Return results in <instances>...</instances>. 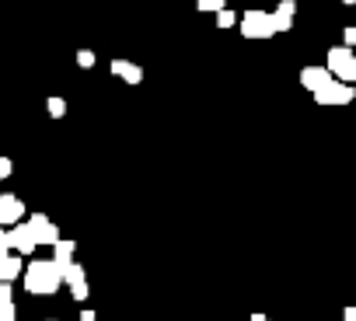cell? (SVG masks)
<instances>
[{
    "label": "cell",
    "instance_id": "1",
    "mask_svg": "<svg viewBox=\"0 0 356 321\" xmlns=\"http://www.w3.org/2000/svg\"><path fill=\"white\" fill-rule=\"evenodd\" d=\"M60 286H63V276H60V269H56L53 258H35V262L25 265V290H29V293L49 297V293H56Z\"/></svg>",
    "mask_w": 356,
    "mask_h": 321
},
{
    "label": "cell",
    "instance_id": "5",
    "mask_svg": "<svg viewBox=\"0 0 356 321\" xmlns=\"http://www.w3.org/2000/svg\"><path fill=\"white\" fill-rule=\"evenodd\" d=\"M8 248H11L15 255H22V258H25V255H32V252L39 248L25 220H22V224H15V227H8Z\"/></svg>",
    "mask_w": 356,
    "mask_h": 321
},
{
    "label": "cell",
    "instance_id": "11",
    "mask_svg": "<svg viewBox=\"0 0 356 321\" xmlns=\"http://www.w3.org/2000/svg\"><path fill=\"white\" fill-rule=\"evenodd\" d=\"M328 81H332L328 67H304V70H300V84H304V88L311 91V94H314L318 88H325Z\"/></svg>",
    "mask_w": 356,
    "mask_h": 321
},
{
    "label": "cell",
    "instance_id": "26",
    "mask_svg": "<svg viewBox=\"0 0 356 321\" xmlns=\"http://www.w3.org/2000/svg\"><path fill=\"white\" fill-rule=\"evenodd\" d=\"M342 4H356V0H342Z\"/></svg>",
    "mask_w": 356,
    "mask_h": 321
},
{
    "label": "cell",
    "instance_id": "4",
    "mask_svg": "<svg viewBox=\"0 0 356 321\" xmlns=\"http://www.w3.org/2000/svg\"><path fill=\"white\" fill-rule=\"evenodd\" d=\"M25 224H29V231H32L35 245H49V248H53V245L60 241V227H56V224H53L46 213H32Z\"/></svg>",
    "mask_w": 356,
    "mask_h": 321
},
{
    "label": "cell",
    "instance_id": "8",
    "mask_svg": "<svg viewBox=\"0 0 356 321\" xmlns=\"http://www.w3.org/2000/svg\"><path fill=\"white\" fill-rule=\"evenodd\" d=\"M349 67H353V49H349V46H335V49H328V74H332L335 81H346Z\"/></svg>",
    "mask_w": 356,
    "mask_h": 321
},
{
    "label": "cell",
    "instance_id": "17",
    "mask_svg": "<svg viewBox=\"0 0 356 321\" xmlns=\"http://www.w3.org/2000/svg\"><path fill=\"white\" fill-rule=\"evenodd\" d=\"M196 8H200V11H213V15H217L220 8H227V0H196Z\"/></svg>",
    "mask_w": 356,
    "mask_h": 321
},
{
    "label": "cell",
    "instance_id": "13",
    "mask_svg": "<svg viewBox=\"0 0 356 321\" xmlns=\"http://www.w3.org/2000/svg\"><path fill=\"white\" fill-rule=\"evenodd\" d=\"M74 252H77V245H74V241H67V238H60V241L53 245V262H56V269H60V272L74 262Z\"/></svg>",
    "mask_w": 356,
    "mask_h": 321
},
{
    "label": "cell",
    "instance_id": "20",
    "mask_svg": "<svg viewBox=\"0 0 356 321\" xmlns=\"http://www.w3.org/2000/svg\"><path fill=\"white\" fill-rule=\"evenodd\" d=\"M342 46H349V49H356V25H349V28H342Z\"/></svg>",
    "mask_w": 356,
    "mask_h": 321
},
{
    "label": "cell",
    "instance_id": "19",
    "mask_svg": "<svg viewBox=\"0 0 356 321\" xmlns=\"http://www.w3.org/2000/svg\"><path fill=\"white\" fill-rule=\"evenodd\" d=\"M11 172H15L11 157H4V154H0V182H4V179H11Z\"/></svg>",
    "mask_w": 356,
    "mask_h": 321
},
{
    "label": "cell",
    "instance_id": "15",
    "mask_svg": "<svg viewBox=\"0 0 356 321\" xmlns=\"http://www.w3.org/2000/svg\"><path fill=\"white\" fill-rule=\"evenodd\" d=\"M217 25H220V28H234V25H238V15L227 11V8H220V11H217Z\"/></svg>",
    "mask_w": 356,
    "mask_h": 321
},
{
    "label": "cell",
    "instance_id": "27",
    "mask_svg": "<svg viewBox=\"0 0 356 321\" xmlns=\"http://www.w3.org/2000/svg\"><path fill=\"white\" fill-rule=\"evenodd\" d=\"M49 321H56V318H49Z\"/></svg>",
    "mask_w": 356,
    "mask_h": 321
},
{
    "label": "cell",
    "instance_id": "9",
    "mask_svg": "<svg viewBox=\"0 0 356 321\" xmlns=\"http://www.w3.org/2000/svg\"><path fill=\"white\" fill-rule=\"evenodd\" d=\"M269 18H273V28L276 32H290L293 28V18H297V4H293V0H280L276 11H269Z\"/></svg>",
    "mask_w": 356,
    "mask_h": 321
},
{
    "label": "cell",
    "instance_id": "6",
    "mask_svg": "<svg viewBox=\"0 0 356 321\" xmlns=\"http://www.w3.org/2000/svg\"><path fill=\"white\" fill-rule=\"evenodd\" d=\"M60 276H63V283L70 286V297H74L77 304H84V300H88V276H84V265H81V262H70Z\"/></svg>",
    "mask_w": 356,
    "mask_h": 321
},
{
    "label": "cell",
    "instance_id": "21",
    "mask_svg": "<svg viewBox=\"0 0 356 321\" xmlns=\"http://www.w3.org/2000/svg\"><path fill=\"white\" fill-rule=\"evenodd\" d=\"M8 252H11V248H8V231H4V227H0V258H4Z\"/></svg>",
    "mask_w": 356,
    "mask_h": 321
},
{
    "label": "cell",
    "instance_id": "23",
    "mask_svg": "<svg viewBox=\"0 0 356 321\" xmlns=\"http://www.w3.org/2000/svg\"><path fill=\"white\" fill-rule=\"evenodd\" d=\"M356 81V53H353V67H349V74H346V84H353Z\"/></svg>",
    "mask_w": 356,
    "mask_h": 321
},
{
    "label": "cell",
    "instance_id": "12",
    "mask_svg": "<svg viewBox=\"0 0 356 321\" xmlns=\"http://www.w3.org/2000/svg\"><path fill=\"white\" fill-rule=\"evenodd\" d=\"M22 272H25V262H22V255L8 252L4 258H0V283H15Z\"/></svg>",
    "mask_w": 356,
    "mask_h": 321
},
{
    "label": "cell",
    "instance_id": "14",
    "mask_svg": "<svg viewBox=\"0 0 356 321\" xmlns=\"http://www.w3.org/2000/svg\"><path fill=\"white\" fill-rule=\"evenodd\" d=\"M46 108H49V115H53V119H63V115H67V101H63L60 94H56V98H49V101H46Z\"/></svg>",
    "mask_w": 356,
    "mask_h": 321
},
{
    "label": "cell",
    "instance_id": "3",
    "mask_svg": "<svg viewBox=\"0 0 356 321\" xmlns=\"http://www.w3.org/2000/svg\"><path fill=\"white\" fill-rule=\"evenodd\" d=\"M356 98V88L353 84H346V81H328L325 88H318L314 91V101L321 105V108H335V105H349Z\"/></svg>",
    "mask_w": 356,
    "mask_h": 321
},
{
    "label": "cell",
    "instance_id": "10",
    "mask_svg": "<svg viewBox=\"0 0 356 321\" xmlns=\"http://www.w3.org/2000/svg\"><path fill=\"white\" fill-rule=\"evenodd\" d=\"M108 70H112V77H119V81H126V84H140V81H143V70H140L136 63H129V60H112Z\"/></svg>",
    "mask_w": 356,
    "mask_h": 321
},
{
    "label": "cell",
    "instance_id": "18",
    "mask_svg": "<svg viewBox=\"0 0 356 321\" xmlns=\"http://www.w3.org/2000/svg\"><path fill=\"white\" fill-rule=\"evenodd\" d=\"M77 67H81V70H91V67H95V53H91V49H81V53H77Z\"/></svg>",
    "mask_w": 356,
    "mask_h": 321
},
{
    "label": "cell",
    "instance_id": "25",
    "mask_svg": "<svg viewBox=\"0 0 356 321\" xmlns=\"http://www.w3.org/2000/svg\"><path fill=\"white\" fill-rule=\"evenodd\" d=\"M248 321H273V318H266V314H252Z\"/></svg>",
    "mask_w": 356,
    "mask_h": 321
},
{
    "label": "cell",
    "instance_id": "24",
    "mask_svg": "<svg viewBox=\"0 0 356 321\" xmlns=\"http://www.w3.org/2000/svg\"><path fill=\"white\" fill-rule=\"evenodd\" d=\"M342 321H356V304H353V307H346V311H342Z\"/></svg>",
    "mask_w": 356,
    "mask_h": 321
},
{
    "label": "cell",
    "instance_id": "2",
    "mask_svg": "<svg viewBox=\"0 0 356 321\" xmlns=\"http://www.w3.org/2000/svg\"><path fill=\"white\" fill-rule=\"evenodd\" d=\"M238 28H241V35H245V39H259V42L276 35L269 11H245V15L238 18Z\"/></svg>",
    "mask_w": 356,
    "mask_h": 321
},
{
    "label": "cell",
    "instance_id": "22",
    "mask_svg": "<svg viewBox=\"0 0 356 321\" xmlns=\"http://www.w3.org/2000/svg\"><path fill=\"white\" fill-rule=\"evenodd\" d=\"M0 321H18L15 318V307H0Z\"/></svg>",
    "mask_w": 356,
    "mask_h": 321
},
{
    "label": "cell",
    "instance_id": "7",
    "mask_svg": "<svg viewBox=\"0 0 356 321\" xmlns=\"http://www.w3.org/2000/svg\"><path fill=\"white\" fill-rule=\"evenodd\" d=\"M25 220V203L15 192H0V227H15Z\"/></svg>",
    "mask_w": 356,
    "mask_h": 321
},
{
    "label": "cell",
    "instance_id": "16",
    "mask_svg": "<svg viewBox=\"0 0 356 321\" xmlns=\"http://www.w3.org/2000/svg\"><path fill=\"white\" fill-rule=\"evenodd\" d=\"M0 307H15V290H11V283H0Z\"/></svg>",
    "mask_w": 356,
    "mask_h": 321
}]
</instances>
